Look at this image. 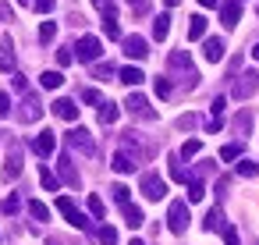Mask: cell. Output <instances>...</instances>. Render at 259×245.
Wrapping results in <instances>:
<instances>
[{
    "label": "cell",
    "instance_id": "cell-1",
    "mask_svg": "<svg viewBox=\"0 0 259 245\" xmlns=\"http://www.w3.org/2000/svg\"><path fill=\"white\" fill-rule=\"evenodd\" d=\"M167 227H170L174 234H185V231H188V202H185V199H174V202L167 206Z\"/></svg>",
    "mask_w": 259,
    "mask_h": 245
},
{
    "label": "cell",
    "instance_id": "cell-2",
    "mask_svg": "<svg viewBox=\"0 0 259 245\" xmlns=\"http://www.w3.org/2000/svg\"><path fill=\"white\" fill-rule=\"evenodd\" d=\"M139 192L146 195V199H153V202H160L163 195H167V181L160 178V174H142V181H139Z\"/></svg>",
    "mask_w": 259,
    "mask_h": 245
},
{
    "label": "cell",
    "instance_id": "cell-3",
    "mask_svg": "<svg viewBox=\"0 0 259 245\" xmlns=\"http://www.w3.org/2000/svg\"><path fill=\"white\" fill-rule=\"evenodd\" d=\"M57 210L64 213V220H68L71 227H78V231H89V220H85V213H82V210H78V206H75L68 195H61V199H57Z\"/></svg>",
    "mask_w": 259,
    "mask_h": 245
},
{
    "label": "cell",
    "instance_id": "cell-4",
    "mask_svg": "<svg viewBox=\"0 0 259 245\" xmlns=\"http://www.w3.org/2000/svg\"><path fill=\"white\" fill-rule=\"evenodd\" d=\"M124 107H128V114H135V117H142V121H156V110L149 107V100H146L142 93H132V96L124 100Z\"/></svg>",
    "mask_w": 259,
    "mask_h": 245
},
{
    "label": "cell",
    "instance_id": "cell-5",
    "mask_svg": "<svg viewBox=\"0 0 259 245\" xmlns=\"http://www.w3.org/2000/svg\"><path fill=\"white\" fill-rule=\"evenodd\" d=\"M39 117H43V103H39V96L25 93L22 110H18V121H22V125H32V121H39Z\"/></svg>",
    "mask_w": 259,
    "mask_h": 245
},
{
    "label": "cell",
    "instance_id": "cell-6",
    "mask_svg": "<svg viewBox=\"0 0 259 245\" xmlns=\"http://www.w3.org/2000/svg\"><path fill=\"white\" fill-rule=\"evenodd\" d=\"M75 50H78V57H82L85 64H93V61H100V54H103V43H100L96 36H82Z\"/></svg>",
    "mask_w": 259,
    "mask_h": 245
},
{
    "label": "cell",
    "instance_id": "cell-7",
    "mask_svg": "<svg viewBox=\"0 0 259 245\" xmlns=\"http://www.w3.org/2000/svg\"><path fill=\"white\" fill-rule=\"evenodd\" d=\"M68 142H71V149H78V153H85V156L96 153V142H93V135H89L85 128H71V132H68Z\"/></svg>",
    "mask_w": 259,
    "mask_h": 245
},
{
    "label": "cell",
    "instance_id": "cell-8",
    "mask_svg": "<svg viewBox=\"0 0 259 245\" xmlns=\"http://www.w3.org/2000/svg\"><path fill=\"white\" fill-rule=\"evenodd\" d=\"M18 174H22V146H18V142H11L8 160H4V181H15Z\"/></svg>",
    "mask_w": 259,
    "mask_h": 245
},
{
    "label": "cell",
    "instance_id": "cell-9",
    "mask_svg": "<svg viewBox=\"0 0 259 245\" xmlns=\"http://www.w3.org/2000/svg\"><path fill=\"white\" fill-rule=\"evenodd\" d=\"M255 89H259V75H255V71L238 75V82H234V96H238V100H248Z\"/></svg>",
    "mask_w": 259,
    "mask_h": 245
},
{
    "label": "cell",
    "instance_id": "cell-10",
    "mask_svg": "<svg viewBox=\"0 0 259 245\" xmlns=\"http://www.w3.org/2000/svg\"><path fill=\"white\" fill-rule=\"evenodd\" d=\"M121 43H124V54H128V57H135V61H146V57H149V43H146L142 36H124Z\"/></svg>",
    "mask_w": 259,
    "mask_h": 245
},
{
    "label": "cell",
    "instance_id": "cell-11",
    "mask_svg": "<svg viewBox=\"0 0 259 245\" xmlns=\"http://www.w3.org/2000/svg\"><path fill=\"white\" fill-rule=\"evenodd\" d=\"M238 18H241V4H238V0H224V4H220V22L227 29H234Z\"/></svg>",
    "mask_w": 259,
    "mask_h": 245
},
{
    "label": "cell",
    "instance_id": "cell-12",
    "mask_svg": "<svg viewBox=\"0 0 259 245\" xmlns=\"http://www.w3.org/2000/svg\"><path fill=\"white\" fill-rule=\"evenodd\" d=\"M32 149H36L39 156H50V153L57 149V135H54L50 128H47V132H39V135H36V142H32Z\"/></svg>",
    "mask_w": 259,
    "mask_h": 245
},
{
    "label": "cell",
    "instance_id": "cell-13",
    "mask_svg": "<svg viewBox=\"0 0 259 245\" xmlns=\"http://www.w3.org/2000/svg\"><path fill=\"white\" fill-rule=\"evenodd\" d=\"M117 174H132L135 167H139V160H135V153H128V149H121V153H114V164H110Z\"/></svg>",
    "mask_w": 259,
    "mask_h": 245
},
{
    "label": "cell",
    "instance_id": "cell-14",
    "mask_svg": "<svg viewBox=\"0 0 259 245\" xmlns=\"http://www.w3.org/2000/svg\"><path fill=\"white\" fill-rule=\"evenodd\" d=\"M0 71L15 75V47H11V39H8V36L0 39Z\"/></svg>",
    "mask_w": 259,
    "mask_h": 245
},
{
    "label": "cell",
    "instance_id": "cell-15",
    "mask_svg": "<svg viewBox=\"0 0 259 245\" xmlns=\"http://www.w3.org/2000/svg\"><path fill=\"white\" fill-rule=\"evenodd\" d=\"M54 114L61 121H75L78 117V107H75V100H54Z\"/></svg>",
    "mask_w": 259,
    "mask_h": 245
},
{
    "label": "cell",
    "instance_id": "cell-16",
    "mask_svg": "<svg viewBox=\"0 0 259 245\" xmlns=\"http://www.w3.org/2000/svg\"><path fill=\"white\" fill-rule=\"evenodd\" d=\"M202 54H206V61H213V64L224 61V39H217V36L206 39V43H202Z\"/></svg>",
    "mask_w": 259,
    "mask_h": 245
},
{
    "label": "cell",
    "instance_id": "cell-17",
    "mask_svg": "<svg viewBox=\"0 0 259 245\" xmlns=\"http://www.w3.org/2000/svg\"><path fill=\"white\" fill-rule=\"evenodd\" d=\"M167 68H178V71H188V75L195 71V68H192V57H188L185 50H174V54L167 57Z\"/></svg>",
    "mask_w": 259,
    "mask_h": 245
},
{
    "label": "cell",
    "instance_id": "cell-18",
    "mask_svg": "<svg viewBox=\"0 0 259 245\" xmlns=\"http://www.w3.org/2000/svg\"><path fill=\"white\" fill-rule=\"evenodd\" d=\"M57 164H61V178H64V181H68V185H78V181H82V178H78V171H75V164H71V156H68V153H61V160H57Z\"/></svg>",
    "mask_w": 259,
    "mask_h": 245
},
{
    "label": "cell",
    "instance_id": "cell-19",
    "mask_svg": "<svg viewBox=\"0 0 259 245\" xmlns=\"http://www.w3.org/2000/svg\"><path fill=\"white\" fill-rule=\"evenodd\" d=\"M167 36H170V15L163 11L153 18V39H167Z\"/></svg>",
    "mask_w": 259,
    "mask_h": 245
},
{
    "label": "cell",
    "instance_id": "cell-20",
    "mask_svg": "<svg viewBox=\"0 0 259 245\" xmlns=\"http://www.w3.org/2000/svg\"><path fill=\"white\" fill-rule=\"evenodd\" d=\"M206 36V18L202 15H192L188 18V39H202Z\"/></svg>",
    "mask_w": 259,
    "mask_h": 245
},
{
    "label": "cell",
    "instance_id": "cell-21",
    "mask_svg": "<svg viewBox=\"0 0 259 245\" xmlns=\"http://www.w3.org/2000/svg\"><path fill=\"white\" fill-rule=\"evenodd\" d=\"M121 82L135 89V86H142V82H146V75H142V68H121Z\"/></svg>",
    "mask_w": 259,
    "mask_h": 245
},
{
    "label": "cell",
    "instance_id": "cell-22",
    "mask_svg": "<svg viewBox=\"0 0 259 245\" xmlns=\"http://www.w3.org/2000/svg\"><path fill=\"white\" fill-rule=\"evenodd\" d=\"M117 117H121V107H117V103H107V100H103V103H100V121H103V125H114Z\"/></svg>",
    "mask_w": 259,
    "mask_h": 245
},
{
    "label": "cell",
    "instance_id": "cell-23",
    "mask_svg": "<svg viewBox=\"0 0 259 245\" xmlns=\"http://www.w3.org/2000/svg\"><path fill=\"white\" fill-rule=\"evenodd\" d=\"M124 224H128V227H142V224H146V213L128 202V206H124Z\"/></svg>",
    "mask_w": 259,
    "mask_h": 245
},
{
    "label": "cell",
    "instance_id": "cell-24",
    "mask_svg": "<svg viewBox=\"0 0 259 245\" xmlns=\"http://www.w3.org/2000/svg\"><path fill=\"white\" fill-rule=\"evenodd\" d=\"M202 227H206V231H224V213H220V206H213V210L206 213Z\"/></svg>",
    "mask_w": 259,
    "mask_h": 245
},
{
    "label": "cell",
    "instance_id": "cell-25",
    "mask_svg": "<svg viewBox=\"0 0 259 245\" xmlns=\"http://www.w3.org/2000/svg\"><path fill=\"white\" fill-rule=\"evenodd\" d=\"M103 32H107L110 39H121V29H117V15H114V11L103 15Z\"/></svg>",
    "mask_w": 259,
    "mask_h": 245
},
{
    "label": "cell",
    "instance_id": "cell-26",
    "mask_svg": "<svg viewBox=\"0 0 259 245\" xmlns=\"http://www.w3.org/2000/svg\"><path fill=\"white\" fill-rule=\"evenodd\" d=\"M39 82H43V89H61V86H64V75H61V71H43Z\"/></svg>",
    "mask_w": 259,
    "mask_h": 245
},
{
    "label": "cell",
    "instance_id": "cell-27",
    "mask_svg": "<svg viewBox=\"0 0 259 245\" xmlns=\"http://www.w3.org/2000/svg\"><path fill=\"white\" fill-rule=\"evenodd\" d=\"M39 181H43V188H47V192H57V188H61L57 174H54V171H47V164H43V171H39Z\"/></svg>",
    "mask_w": 259,
    "mask_h": 245
},
{
    "label": "cell",
    "instance_id": "cell-28",
    "mask_svg": "<svg viewBox=\"0 0 259 245\" xmlns=\"http://www.w3.org/2000/svg\"><path fill=\"white\" fill-rule=\"evenodd\" d=\"M238 156H241V142H227V146L220 149V160H224V164H231V160H238Z\"/></svg>",
    "mask_w": 259,
    "mask_h": 245
},
{
    "label": "cell",
    "instance_id": "cell-29",
    "mask_svg": "<svg viewBox=\"0 0 259 245\" xmlns=\"http://www.w3.org/2000/svg\"><path fill=\"white\" fill-rule=\"evenodd\" d=\"M29 213H32L36 220H50V206H47V202H39V199H32V202H29Z\"/></svg>",
    "mask_w": 259,
    "mask_h": 245
},
{
    "label": "cell",
    "instance_id": "cell-30",
    "mask_svg": "<svg viewBox=\"0 0 259 245\" xmlns=\"http://www.w3.org/2000/svg\"><path fill=\"white\" fill-rule=\"evenodd\" d=\"M170 178H174V181H185V185L192 181V178H188V171L178 164V156H170Z\"/></svg>",
    "mask_w": 259,
    "mask_h": 245
},
{
    "label": "cell",
    "instance_id": "cell-31",
    "mask_svg": "<svg viewBox=\"0 0 259 245\" xmlns=\"http://www.w3.org/2000/svg\"><path fill=\"white\" fill-rule=\"evenodd\" d=\"M202 195H206V188H202V181H199V178H192V181H188V202H199Z\"/></svg>",
    "mask_w": 259,
    "mask_h": 245
},
{
    "label": "cell",
    "instance_id": "cell-32",
    "mask_svg": "<svg viewBox=\"0 0 259 245\" xmlns=\"http://www.w3.org/2000/svg\"><path fill=\"white\" fill-rule=\"evenodd\" d=\"M199 153H202V142H199V139H188V142L181 146V156H185V160H188V156H199Z\"/></svg>",
    "mask_w": 259,
    "mask_h": 245
},
{
    "label": "cell",
    "instance_id": "cell-33",
    "mask_svg": "<svg viewBox=\"0 0 259 245\" xmlns=\"http://www.w3.org/2000/svg\"><path fill=\"white\" fill-rule=\"evenodd\" d=\"M238 174H241V178H255V174H259V164H255V160H241V164H238Z\"/></svg>",
    "mask_w": 259,
    "mask_h": 245
},
{
    "label": "cell",
    "instance_id": "cell-34",
    "mask_svg": "<svg viewBox=\"0 0 259 245\" xmlns=\"http://www.w3.org/2000/svg\"><path fill=\"white\" fill-rule=\"evenodd\" d=\"M89 210H93V217H96V220H103V217H107V206H103V199H100V195H89Z\"/></svg>",
    "mask_w": 259,
    "mask_h": 245
},
{
    "label": "cell",
    "instance_id": "cell-35",
    "mask_svg": "<svg viewBox=\"0 0 259 245\" xmlns=\"http://www.w3.org/2000/svg\"><path fill=\"white\" fill-rule=\"evenodd\" d=\"M54 36H57V25H54V22H43V25H39V39H43V43H54Z\"/></svg>",
    "mask_w": 259,
    "mask_h": 245
},
{
    "label": "cell",
    "instance_id": "cell-36",
    "mask_svg": "<svg viewBox=\"0 0 259 245\" xmlns=\"http://www.w3.org/2000/svg\"><path fill=\"white\" fill-rule=\"evenodd\" d=\"M153 86H156V96H160V100H167V96L174 93V86H170V78H156Z\"/></svg>",
    "mask_w": 259,
    "mask_h": 245
},
{
    "label": "cell",
    "instance_id": "cell-37",
    "mask_svg": "<svg viewBox=\"0 0 259 245\" xmlns=\"http://www.w3.org/2000/svg\"><path fill=\"white\" fill-rule=\"evenodd\" d=\"M96 238H100V241H103V245H114V241H117V231H114V227H107V224H103V227H100V231H96Z\"/></svg>",
    "mask_w": 259,
    "mask_h": 245
},
{
    "label": "cell",
    "instance_id": "cell-38",
    "mask_svg": "<svg viewBox=\"0 0 259 245\" xmlns=\"http://www.w3.org/2000/svg\"><path fill=\"white\" fill-rule=\"evenodd\" d=\"M71 61H75V54H71V47H61V50H57V64H61V68H68Z\"/></svg>",
    "mask_w": 259,
    "mask_h": 245
},
{
    "label": "cell",
    "instance_id": "cell-39",
    "mask_svg": "<svg viewBox=\"0 0 259 245\" xmlns=\"http://www.w3.org/2000/svg\"><path fill=\"white\" fill-rule=\"evenodd\" d=\"M93 75H96L100 82H110V75H114V68H110V64H96V68H93Z\"/></svg>",
    "mask_w": 259,
    "mask_h": 245
},
{
    "label": "cell",
    "instance_id": "cell-40",
    "mask_svg": "<svg viewBox=\"0 0 259 245\" xmlns=\"http://www.w3.org/2000/svg\"><path fill=\"white\" fill-rule=\"evenodd\" d=\"M110 192H114V199H117V202H121V206H128V192H132V188H128V185H114V188H110Z\"/></svg>",
    "mask_w": 259,
    "mask_h": 245
},
{
    "label": "cell",
    "instance_id": "cell-41",
    "mask_svg": "<svg viewBox=\"0 0 259 245\" xmlns=\"http://www.w3.org/2000/svg\"><path fill=\"white\" fill-rule=\"evenodd\" d=\"M18 206H22V199H18V195H8L0 210H4V213H18Z\"/></svg>",
    "mask_w": 259,
    "mask_h": 245
},
{
    "label": "cell",
    "instance_id": "cell-42",
    "mask_svg": "<svg viewBox=\"0 0 259 245\" xmlns=\"http://www.w3.org/2000/svg\"><path fill=\"white\" fill-rule=\"evenodd\" d=\"M224 107H227V100H224V96H217V100L209 103V110H213V121H220V114H224Z\"/></svg>",
    "mask_w": 259,
    "mask_h": 245
},
{
    "label": "cell",
    "instance_id": "cell-43",
    "mask_svg": "<svg viewBox=\"0 0 259 245\" xmlns=\"http://www.w3.org/2000/svg\"><path fill=\"white\" fill-rule=\"evenodd\" d=\"M54 4H57V0H32V8H36L39 15H50V11H54Z\"/></svg>",
    "mask_w": 259,
    "mask_h": 245
},
{
    "label": "cell",
    "instance_id": "cell-44",
    "mask_svg": "<svg viewBox=\"0 0 259 245\" xmlns=\"http://www.w3.org/2000/svg\"><path fill=\"white\" fill-rule=\"evenodd\" d=\"M195 125H199L195 114H181V117H178V128H195Z\"/></svg>",
    "mask_w": 259,
    "mask_h": 245
},
{
    "label": "cell",
    "instance_id": "cell-45",
    "mask_svg": "<svg viewBox=\"0 0 259 245\" xmlns=\"http://www.w3.org/2000/svg\"><path fill=\"white\" fill-rule=\"evenodd\" d=\"M128 4H132L135 15H146V11H149V0H128Z\"/></svg>",
    "mask_w": 259,
    "mask_h": 245
},
{
    "label": "cell",
    "instance_id": "cell-46",
    "mask_svg": "<svg viewBox=\"0 0 259 245\" xmlns=\"http://www.w3.org/2000/svg\"><path fill=\"white\" fill-rule=\"evenodd\" d=\"M82 100H85V103H103V96H100L96 89H85V93H82Z\"/></svg>",
    "mask_w": 259,
    "mask_h": 245
},
{
    "label": "cell",
    "instance_id": "cell-47",
    "mask_svg": "<svg viewBox=\"0 0 259 245\" xmlns=\"http://www.w3.org/2000/svg\"><path fill=\"white\" fill-rule=\"evenodd\" d=\"M11 114V100H8V93H0V117H8Z\"/></svg>",
    "mask_w": 259,
    "mask_h": 245
},
{
    "label": "cell",
    "instance_id": "cell-48",
    "mask_svg": "<svg viewBox=\"0 0 259 245\" xmlns=\"http://www.w3.org/2000/svg\"><path fill=\"white\" fill-rule=\"evenodd\" d=\"M224 241H227V245H238V231H234V227H224Z\"/></svg>",
    "mask_w": 259,
    "mask_h": 245
},
{
    "label": "cell",
    "instance_id": "cell-49",
    "mask_svg": "<svg viewBox=\"0 0 259 245\" xmlns=\"http://www.w3.org/2000/svg\"><path fill=\"white\" fill-rule=\"evenodd\" d=\"M15 18V11H11V4H0V22H11Z\"/></svg>",
    "mask_w": 259,
    "mask_h": 245
},
{
    "label": "cell",
    "instance_id": "cell-50",
    "mask_svg": "<svg viewBox=\"0 0 259 245\" xmlns=\"http://www.w3.org/2000/svg\"><path fill=\"white\" fill-rule=\"evenodd\" d=\"M11 86H15L18 93H25V75H15V78H11Z\"/></svg>",
    "mask_w": 259,
    "mask_h": 245
},
{
    "label": "cell",
    "instance_id": "cell-51",
    "mask_svg": "<svg viewBox=\"0 0 259 245\" xmlns=\"http://www.w3.org/2000/svg\"><path fill=\"white\" fill-rule=\"evenodd\" d=\"M248 121H252V117H248V110H245V114H238V128H241V132H248Z\"/></svg>",
    "mask_w": 259,
    "mask_h": 245
},
{
    "label": "cell",
    "instance_id": "cell-52",
    "mask_svg": "<svg viewBox=\"0 0 259 245\" xmlns=\"http://www.w3.org/2000/svg\"><path fill=\"white\" fill-rule=\"evenodd\" d=\"M93 4H96V8H100L103 15H107V11H114V4H110V0H93Z\"/></svg>",
    "mask_w": 259,
    "mask_h": 245
},
{
    "label": "cell",
    "instance_id": "cell-53",
    "mask_svg": "<svg viewBox=\"0 0 259 245\" xmlns=\"http://www.w3.org/2000/svg\"><path fill=\"white\" fill-rule=\"evenodd\" d=\"M199 4H202V8H217V0H199Z\"/></svg>",
    "mask_w": 259,
    "mask_h": 245
},
{
    "label": "cell",
    "instance_id": "cell-54",
    "mask_svg": "<svg viewBox=\"0 0 259 245\" xmlns=\"http://www.w3.org/2000/svg\"><path fill=\"white\" fill-rule=\"evenodd\" d=\"M252 57H255V61H259V43H255V47H252Z\"/></svg>",
    "mask_w": 259,
    "mask_h": 245
},
{
    "label": "cell",
    "instance_id": "cell-55",
    "mask_svg": "<svg viewBox=\"0 0 259 245\" xmlns=\"http://www.w3.org/2000/svg\"><path fill=\"white\" fill-rule=\"evenodd\" d=\"M163 4H167V8H174V4H181V0H163Z\"/></svg>",
    "mask_w": 259,
    "mask_h": 245
},
{
    "label": "cell",
    "instance_id": "cell-56",
    "mask_svg": "<svg viewBox=\"0 0 259 245\" xmlns=\"http://www.w3.org/2000/svg\"><path fill=\"white\" fill-rule=\"evenodd\" d=\"M132 245H142V241H139V238H132Z\"/></svg>",
    "mask_w": 259,
    "mask_h": 245
},
{
    "label": "cell",
    "instance_id": "cell-57",
    "mask_svg": "<svg viewBox=\"0 0 259 245\" xmlns=\"http://www.w3.org/2000/svg\"><path fill=\"white\" fill-rule=\"evenodd\" d=\"M18 4H32V0H18Z\"/></svg>",
    "mask_w": 259,
    "mask_h": 245
},
{
    "label": "cell",
    "instance_id": "cell-58",
    "mask_svg": "<svg viewBox=\"0 0 259 245\" xmlns=\"http://www.w3.org/2000/svg\"><path fill=\"white\" fill-rule=\"evenodd\" d=\"M50 245H61V241H50Z\"/></svg>",
    "mask_w": 259,
    "mask_h": 245
}]
</instances>
